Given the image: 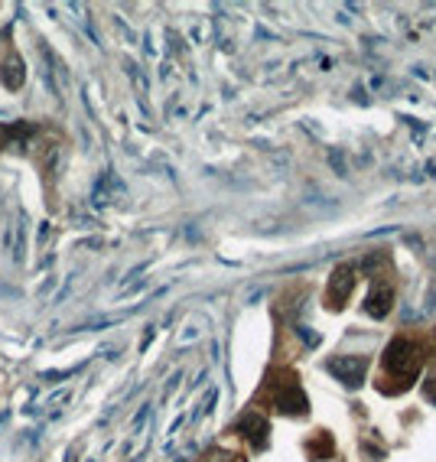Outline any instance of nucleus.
<instances>
[{
  "label": "nucleus",
  "instance_id": "obj_4",
  "mask_svg": "<svg viewBox=\"0 0 436 462\" xmlns=\"http://www.w3.org/2000/svg\"><path fill=\"white\" fill-rule=\"evenodd\" d=\"M238 430H241V436H247V440L254 443V449H264V446H267V433H270V426H267L264 417L247 414L245 420L238 424Z\"/></svg>",
  "mask_w": 436,
  "mask_h": 462
},
{
  "label": "nucleus",
  "instance_id": "obj_3",
  "mask_svg": "<svg viewBox=\"0 0 436 462\" xmlns=\"http://www.w3.org/2000/svg\"><path fill=\"white\" fill-rule=\"evenodd\" d=\"M351 287H355V270H351V267H339V270L332 274V280H329V303L335 306V310L349 300Z\"/></svg>",
  "mask_w": 436,
  "mask_h": 462
},
{
  "label": "nucleus",
  "instance_id": "obj_6",
  "mask_svg": "<svg viewBox=\"0 0 436 462\" xmlns=\"http://www.w3.org/2000/svg\"><path fill=\"white\" fill-rule=\"evenodd\" d=\"M391 303H394V290H391L388 283H378V287L371 290L365 312H368V316H375V319H384V316L391 312Z\"/></svg>",
  "mask_w": 436,
  "mask_h": 462
},
{
  "label": "nucleus",
  "instance_id": "obj_7",
  "mask_svg": "<svg viewBox=\"0 0 436 462\" xmlns=\"http://www.w3.org/2000/svg\"><path fill=\"white\" fill-rule=\"evenodd\" d=\"M329 163H332V170L339 173V176H349V166L342 163V150H329Z\"/></svg>",
  "mask_w": 436,
  "mask_h": 462
},
{
  "label": "nucleus",
  "instance_id": "obj_1",
  "mask_svg": "<svg viewBox=\"0 0 436 462\" xmlns=\"http://www.w3.org/2000/svg\"><path fill=\"white\" fill-rule=\"evenodd\" d=\"M420 349L414 345V342L407 339H398V342H391V349L384 352V365H388L391 375H400V377H414L420 371Z\"/></svg>",
  "mask_w": 436,
  "mask_h": 462
},
{
  "label": "nucleus",
  "instance_id": "obj_8",
  "mask_svg": "<svg viewBox=\"0 0 436 462\" xmlns=\"http://www.w3.org/2000/svg\"><path fill=\"white\" fill-rule=\"evenodd\" d=\"M17 133H29V127H0V150H3V143L10 137H17Z\"/></svg>",
  "mask_w": 436,
  "mask_h": 462
},
{
  "label": "nucleus",
  "instance_id": "obj_9",
  "mask_svg": "<svg viewBox=\"0 0 436 462\" xmlns=\"http://www.w3.org/2000/svg\"><path fill=\"white\" fill-rule=\"evenodd\" d=\"M296 335H300L306 345H319V335H316V332H310V326H296Z\"/></svg>",
  "mask_w": 436,
  "mask_h": 462
},
{
  "label": "nucleus",
  "instance_id": "obj_2",
  "mask_svg": "<svg viewBox=\"0 0 436 462\" xmlns=\"http://www.w3.org/2000/svg\"><path fill=\"white\" fill-rule=\"evenodd\" d=\"M365 371H368V359H361V355H342V359L329 361V375H335L342 384L349 387H361Z\"/></svg>",
  "mask_w": 436,
  "mask_h": 462
},
{
  "label": "nucleus",
  "instance_id": "obj_5",
  "mask_svg": "<svg viewBox=\"0 0 436 462\" xmlns=\"http://www.w3.org/2000/svg\"><path fill=\"white\" fill-rule=\"evenodd\" d=\"M0 82L10 88V92H20L23 82H27V68H23V59L20 56H7L0 62Z\"/></svg>",
  "mask_w": 436,
  "mask_h": 462
}]
</instances>
